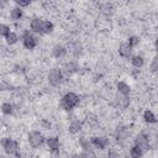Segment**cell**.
<instances>
[{"label":"cell","instance_id":"13","mask_svg":"<svg viewBox=\"0 0 158 158\" xmlns=\"http://www.w3.org/2000/svg\"><path fill=\"white\" fill-rule=\"evenodd\" d=\"M143 118L146 122L148 123H156L157 122V118H156V115L151 111V110H146L144 114H143Z\"/></svg>","mask_w":158,"mask_h":158},{"label":"cell","instance_id":"3","mask_svg":"<svg viewBox=\"0 0 158 158\" xmlns=\"http://www.w3.org/2000/svg\"><path fill=\"white\" fill-rule=\"evenodd\" d=\"M62 80V72L58 68H52L48 73V81L51 85H57Z\"/></svg>","mask_w":158,"mask_h":158},{"label":"cell","instance_id":"14","mask_svg":"<svg viewBox=\"0 0 158 158\" xmlns=\"http://www.w3.org/2000/svg\"><path fill=\"white\" fill-rule=\"evenodd\" d=\"M131 63H132V65L136 67V68H142L143 64H144V60H143V58H142L141 56H133V57L131 58Z\"/></svg>","mask_w":158,"mask_h":158},{"label":"cell","instance_id":"29","mask_svg":"<svg viewBox=\"0 0 158 158\" xmlns=\"http://www.w3.org/2000/svg\"><path fill=\"white\" fill-rule=\"evenodd\" d=\"M73 158H86L85 153H79V154H74Z\"/></svg>","mask_w":158,"mask_h":158},{"label":"cell","instance_id":"28","mask_svg":"<svg viewBox=\"0 0 158 158\" xmlns=\"http://www.w3.org/2000/svg\"><path fill=\"white\" fill-rule=\"evenodd\" d=\"M80 144H81V147H83V148H84L85 151H88V149H89V147H90L89 142H88L86 139H84V138H83V139L80 141Z\"/></svg>","mask_w":158,"mask_h":158},{"label":"cell","instance_id":"30","mask_svg":"<svg viewBox=\"0 0 158 158\" xmlns=\"http://www.w3.org/2000/svg\"><path fill=\"white\" fill-rule=\"evenodd\" d=\"M42 123H43V125H44L46 127H51V123H49V122H47V121H43Z\"/></svg>","mask_w":158,"mask_h":158},{"label":"cell","instance_id":"18","mask_svg":"<svg viewBox=\"0 0 158 158\" xmlns=\"http://www.w3.org/2000/svg\"><path fill=\"white\" fill-rule=\"evenodd\" d=\"M10 16H11V19L12 20H20L21 17H22V10L20 9V7H14L12 10H11V14H10Z\"/></svg>","mask_w":158,"mask_h":158},{"label":"cell","instance_id":"15","mask_svg":"<svg viewBox=\"0 0 158 158\" xmlns=\"http://www.w3.org/2000/svg\"><path fill=\"white\" fill-rule=\"evenodd\" d=\"M80 128H81V123H80L79 121H73V122L69 125L68 131H69V133H73V135H74V133L79 132Z\"/></svg>","mask_w":158,"mask_h":158},{"label":"cell","instance_id":"5","mask_svg":"<svg viewBox=\"0 0 158 158\" xmlns=\"http://www.w3.org/2000/svg\"><path fill=\"white\" fill-rule=\"evenodd\" d=\"M38 43V40L32 36L30 32H26L23 35V46L27 48V49H33Z\"/></svg>","mask_w":158,"mask_h":158},{"label":"cell","instance_id":"1","mask_svg":"<svg viewBox=\"0 0 158 158\" xmlns=\"http://www.w3.org/2000/svg\"><path fill=\"white\" fill-rule=\"evenodd\" d=\"M79 96L74 93H67L62 100H60V106L64 109V110H72L74 106H77L79 104Z\"/></svg>","mask_w":158,"mask_h":158},{"label":"cell","instance_id":"26","mask_svg":"<svg viewBox=\"0 0 158 158\" xmlns=\"http://www.w3.org/2000/svg\"><path fill=\"white\" fill-rule=\"evenodd\" d=\"M16 5H17V7H23V6H27V5H30V1H21V0H17L16 1Z\"/></svg>","mask_w":158,"mask_h":158},{"label":"cell","instance_id":"20","mask_svg":"<svg viewBox=\"0 0 158 158\" xmlns=\"http://www.w3.org/2000/svg\"><path fill=\"white\" fill-rule=\"evenodd\" d=\"M1 111H2L5 115H10V114H12V111H14V106H12L11 104H9V102H4V104L1 105Z\"/></svg>","mask_w":158,"mask_h":158},{"label":"cell","instance_id":"23","mask_svg":"<svg viewBox=\"0 0 158 158\" xmlns=\"http://www.w3.org/2000/svg\"><path fill=\"white\" fill-rule=\"evenodd\" d=\"M9 33H10V28H9V26L0 23V36H5V37H6Z\"/></svg>","mask_w":158,"mask_h":158},{"label":"cell","instance_id":"21","mask_svg":"<svg viewBox=\"0 0 158 158\" xmlns=\"http://www.w3.org/2000/svg\"><path fill=\"white\" fill-rule=\"evenodd\" d=\"M81 53H83V47H81V44H79V43H77L75 46H74V48H73V54H74V57H80L81 56Z\"/></svg>","mask_w":158,"mask_h":158},{"label":"cell","instance_id":"2","mask_svg":"<svg viewBox=\"0 0 158 158\" xmlns=\"http://www.w3.org/2000/svg\"><path fill=\"white\" fill-rule=\"evenodd\" d=\"M1 146L4 148V151L7 153V154H15L17 152V143L10 138H4L1 141Z\"/></svg>","mask_w":158,"mask_h":158},{"label":"cell","instance_id":"17","mask_svg":"<svg viewBox=\"0 0 158 158\" xmlns=\"http://www.w3.org/2000/svg\"><path fill=\"white\" fill-rule=\"evenodd\" d=\"M54 26L51 21H43L42 22V33H51L53 31Z\"/></svg>","mask_w":158,"mask_h":158},{"label":"cell","instance_id":"12","mask_svg":"<svg viewBox=\"0 0 158 158\" xmlns=\"http://www.w3.org/2000/svg\"><path fill=\"white\" fill-rule=\"evenodd\" d=\"M117 90H118V93H121L122 95H128V93H130V85L127 84V83H125V81H118L117 83Z\"/></svg>","mask_w":158,"mask_h":158},{"label":"cell","instance_id":"19","mask_svg":"<svg viewBox=\"0 0 158 158\" xmlns=\"http://www.w3.org/2000/svg\"><path fill=\"white\" fill-rule=\"evenodd\" d=\"M5 38H6V43H7V44H14V43H16V42H17L19 36H17L15 32H11V31H10V33H9Z\"/></svg>","mask_w":158,"mask_h":158},{"label":"cell","instance_id":"7","mask_svg":"<svg viewBox=\"0 0 158 158\" xmlns=\"http://www.w3.org/2000/svg\"><path fill=\"white\" fill-rule=\"evenodd\" d=\"M91 143H93V146H95L96 148L104 149V148L107 146L109 141H107L106 137H94V138L91 139Z\"/></svg>","mask_w":158,"mask_h":158},{"label":"cell","instance_id":"25","mask_svg":"<svg viewBox=\"0 0 158 158\" xmlns=\"http://www.w3.org/2000/svg\"><path fill=\"white\" fill-rule=\"evenodd\" d=\"M12 86L10 85V84H7V83H5V81H2V83H0V90H10Z\"/></svg>","mask_w":158,"mask_h":158},{"label":"cell","instance_id":"8","mask_svg":"<svg viewBox=\"0 0 158 158\" xmlns=\"http://www.w3.org/2000/svg\"><path fill=\"white\" fill-rule=\"evenodd\" d=\"M131 51H132V48L128 46V43H121L118 47V53L123 58H128L131 56Z\"/></svg>","mask_w":158,"mask_h":158},{"label":"cell","instance_id":"16","mask_svg":"<svg viewBox=\"0 0 158 158\" xmlns=\"http://www.w3.org/2000/svg\"><path fill=\"white\" fill-rule=\"evenodd\" d=\"M130 154H131L132 158H141V157L143 156V151H142L139 147L133 146V147L130 149Z\"/></svg>","mask_w":158,"mask_h":158},{"label":"cell","instance_id":"10","mask_svg":"<svg viewBox=\"0 0 158 158\" xmlns=\"http://www.w3.org/2000/svg\"><path fill=\"white\" fill-rule=\"evenodd\" d=\"M52 54L56 58H60V57H63L65 54V48L63 46H60V44H56L53 47V49H52Z\"/></svg>","mask_w":158,"mask_h":158},{"label":"cell","instance_id":"27","mask_svg":"<svg viewBox=\"0 0 158 158\" xmlns=\"http://www.w3.org/2000/svg\"><path fill=\"white\" fill-rule=\"evenodd\" d=\"M157 67H158V59H157V57H156V58H153V62H152V64H151V69H152L153 72H156V70H157Z\"/></svg>","mask_w":158,"mask_h":158},{"label":"cell","instance_id":"11","mask_svg":"<svg viewBox=\"0 0 158 158\" xmlns=\"http://www.w3.org/2000/svg\"><path fill=\"white\" fill-rule=\"evenodd\" d=\"M47 144L52 152H56L59 147V141L57 137H49V138H47Z\"/></svg>","mask_w":158,"mask_h":158},{"label":"cell","instance_id":"9","mask_svg":"<svg viewBox=\"0 0 158 158\" xmlns=\"http://www.w3.org/2000/svg\"><path fill=\"white\" fill-rule=\"evenodd\" d=\"M42 20L40 19H33L31 22V30L36 33H42Z\"/></svg>","mask_w":158,"mask_h":158},{"label":"cell","instance_id":"24","mask_svg":"<svg viewBox=\"0 0 158 158\" xmlns=\"http://www.w3.org/2000/svg\"><path fill=\"white\" fill-rule=\"evenodd\" d=\"M65 68H67L68 72H75L79 67H78V64H77L75 62H70V63H68V64L65 65Z\"/></svg>","mask_w":158,"mask_h":158},{"label":"cell","instance_id":"22","mask_svg":"<svg viewBox=\"0 0 158 158\" xmlns=\"http://www.w3.org/2000/svg\"><path fill=\"white\" fill-rule=\"evenodd\" d=\"M138 43H139V38H138V37H136V36H132V37L128 40V46H130L131 48H133V47L138 46Z\"/></svg>","mask_w":158,"mask_h":158},{"label":"cell","instance_id":"6","mask_svg":"<svg viewBox=\"0 0 158 158\" xmlns=\"http://www.w3.org/2000/svg\"><path fill=\"white\" fill-rule=\"evenodd\" d=\"M135 146L139 147L142 151H144V149H148V148H149L148 139H147L143 135H139V136H137V137H136V139H135Z\"/></svg>","mask_w":158,"mask_h":158},{"label":"cell","instance_id":"4","mask_svg":"<svg viewBox=\"0 0 158 158\" xmlns=\"http://www.w3.org/2000/svg\"><path fill=\"white\" fill-rule=\"evenodd\" d=\"M28 142L32 147H40L43 143V136L38 131H32L28 133Z\"/></svg>","mask_w":158,"mask_h":158}]
</instances>
